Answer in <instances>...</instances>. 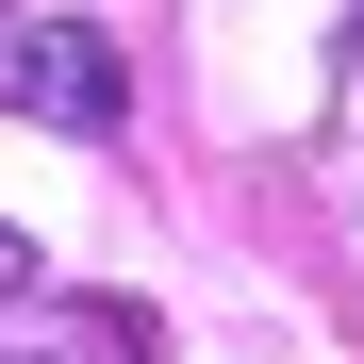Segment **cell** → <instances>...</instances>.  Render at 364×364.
<instances>
[{
    "mask_svg": "<svg viewBox=\"0 0 364 364\" xmlns=\"http://www.w3.org/2000/svg\"><path fill=\"white\" fill-rule=\"evenodd\" d=\"M348 50H364V33H348Z\"/></svg>",
    "mask_w": 364,
    "mask_h": 364,
    "instance_id": "277c9868",
    "label": "cell"
},
{
    "mask_svg": "<svg viewBox=\"0 0 364 364\" xmlns=\"http://www.w3.org/2000/svg\"><path fill=\"white\" fill-rule=\"evenodd\" d=\"M0 364H166L133 298H50V315H0Z\"/></svg>",
    "mask_w": 364,
    "mask_h": 364,
    "instance_id": "7a4b0ae2",
    "label": "cell"
},
{
    "mask_svg": "<svg viewBox=\"0 0 364 364\" xmlns=\"http://www.w3.org/2000/svg\"><path fill=\"white\" fill-rule=\"evenodd\" d=\"M17 298H33V232H0V315H17Z\"/></svg>",
    "mask_w": 364,
    "mask_h": 364,
    "instance_id": "3957f363",
    "label": "cell"
},
{
    "mask_svg": "<svg viewBox=\"0 0 364 364\" xmlns=\"http://www.w3.org/2000/svg\"><path fill=\"white\" fill-rule=\"evenodd\" d=\"M0 100L50 116V133H116L133 116V67H116L100 17H33V33H0Z\"/></svg>",
    "mask_w": 364,
    "mask_h": 364,
    "instance_id": "6da1fadb",
    "label": "cell"
}]
</instances>
